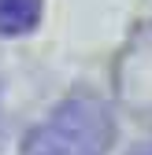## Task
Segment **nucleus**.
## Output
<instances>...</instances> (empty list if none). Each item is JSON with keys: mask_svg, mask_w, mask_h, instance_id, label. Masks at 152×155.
Here are the masks:
<instances>
[{"mask_svg": "<svg viewBox=\"0 0 152 155\" xmlns=\"http://www.w3.org/2000/svg\"><path fill=\"white\" fill-rule=\"evenodd\" d=\"M115 140V118L97 96H71L26 133V155H104Z\"/></svg>", "mask_w": 152, "mask_h": 155, "instance_id": "1", "label": "nucleus"}, {"mask_svg": "<svg viewBox=\"0 0 152 155\" xmlns=\"http://www.w3.org/2000/svg\"><path fill=\"white\" fill-rule=\"evenodd\" d=\"M115 92L134 114L152 118V22L137 26L134 37L126 41V48L119 52Z\"/></svg>", "mask_w": 152, "mask_h": 155, "instance_id": "2", "label": "nucleus"}, {"mask_svg": "<svg viewBox=\"0 0 152 155\" xmlns=\"http://www.w3.org/2000/svg\"><path fill=\"white\" fill-rule=\"evenodd\" d=\"M41 22V0H0V37H22Z\"/></svg>", "mask_w": 152, "mask_h": 155, "instance_id": "3", "label": "nucleus"}, {"mask_svg": "<svg viewBox=\"0 0 152 155\" xmlns=\"http://www.w3.org/2000/svg\"><path fill=\"white\" fill-rule=\"evenodd\" d=\"M130 155H152V144H141V148H134Z\"/></svg>", "mask_w": 152, "mask_h": 155, "instance_id": "4", "label": "nucleus"}]
</instances>
